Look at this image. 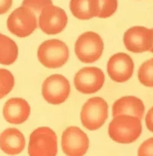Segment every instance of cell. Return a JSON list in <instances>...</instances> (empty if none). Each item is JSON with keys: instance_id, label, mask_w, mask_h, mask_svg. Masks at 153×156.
<instances>
[{"instance_id": "1", "label": "cell", "mask_w": 153, "mask_h": 156, "mask_svg": "<svg viewBox=\"0 0 153 156\" xmlns=\"http://www.w3.org/2000/svg\"><path fill=\"white\" fill-rule=\"evenodd\" d=\"M142 129L140 119L132 115H120L113 117L109 125L108 133L114 142L130 144L137 140Z\"/></svg>"}, {"instance_id": "2", "label": "cell", "mask_w": 153, "mask_h": 156, "mask_svg": "<svg viewBox=\"0 0 153 156\" xmlns=\"http://www.w3.org/2000/svg\"><path fill=\"white\" fill-rule=\"evenodd\" d=\"M28 152L29 156H56L58 138L49 127H39L31 133Z\"/></svg>"}, {"instance_id": "3", "label": "cell", "mask_w": 153, "mask_h": 156, "mask_svg": "<svg viewBox=\"0 0 153 156\" xmlns=\"http://www.w3.org/2000/svg\"><path fill=\"white\" fill-rule=\"evenodd\" d=\"M37 58L43 66L48 68H59L66 64L69 58L67 44L58 39L44 41L37 49Z\"/></svg>"}, {"instance_id": "4", "label": "cell", "mask_w": 153, "mask_h": 156, "mask_svg": "<svg viewBox=\"0 0 153 156\" xmlns=\"http://www.w3.org/2000/svg\"><path fill=\"white\" fill-rule=\"evenodd\" d=\"M103 41L101 37L94 31L80 34L74 46L76 56L81 62L91 64L97 61L103 51Z\"/></svg>"}, {"instance_id": "5", "label": "cell", "mask_w": 153, "mask_h": 156, "mask_svg": "<svg viewBox=\"0 0 153 156\" xmlns=\"http://www.w3.org/2000/svg\"><path fill=\"white\" fill-rule=\"evenodd\" d=\"M108 118V104L101 97H92L84 104L80 120L84 126L91 131L100 129Z\"/></svg>"}, {"instance_id": "6", "label": "cell", "mask_w": 153, "mask_h": 156, "mask_svg": "<svg viewBox=\"0 0 153 156\" xmlns=\"http://www.w3.org/2000/svg\"><path fill=\"white\" fill-rule=\"evenodd\" d=\"M36 15L29 9L20 6L15 9L7 19V28L12 34L25 37L37 28Z\"/></svg>"}, {"instance_id": "7", "label": "cell", "mask_w": 153, "mask_h": 156, "mask_svg": "<svg viewBox=\"0 0 153 156\" xmlns=\"http://www.w3.org/2000/svg\"><path fill=\"white\" fill-rule=\"evenodd\" d=\"M42 95L48 103L61 104L68 98L70 85L67 78L61 74H53L46 78L42 84Z\"/></svg>"}, {"instance_id": "8", "label": "cell", "mask_w": 153, "mask_h": 156, "mask_svg": "<svg viewBox=\"0 0 153 156\" xmlns=\"http://www.w3.org/2000/svg\"><path fill=\"white\" fill-rule=\"evenodd\" d=\"M89 145V138L79 127L70 126L63 132L61 147L67 156H84Z\"/></svg>"}, {"instance_id": "9", "label": "cell", "mask_w": 153, "mask_h": 156, "mask_svg": "<svg viewBox=\"0 0 153 156\" xmlns=\"http://www.w3.org/2000/svg\"><path fill=\"white\" fill-rule=\"evenodd\" d=\"M104 82V73L101 69L95 67L80 69L73 80L76 89L84 94H95L103 87Z\"/></svg>"}, {"instance_id": "10", "label": "cell", "mask_w": 153, "mask_h": 156, "mask_svg": "<svg viewBox=\"0 0 153 156\" xmlns=\"http://www.w3.org/2000/svg\"><path fill=\"white\" fill-rule=\"evenodd\" d=\"M41 31L47 34H57L65 28L67 16L64 9L55 5H48L41 10L38 19Z\"/></svg>"}, {"instance_id": "11", "label": "cell", "mask_w": 153, "mask_h": 156, "mask_svg": "<svg viewBox=\"0 0 153 156\" xmlns=\"http://www.w3.org/2000/svg\"><path fill=\"white\" fill-rule=\"evenodd\" d=\"M123 42L126 48L133 53L149 51L153 43L152 31L145 27H132L124 34Z\"/></svg>"}, {"instance_id": "12", "label": "cell", "mask_w": 153, "mask_h": 156, "mask_svg": "<svg viewBox=\"0 0 153 156\" xmlns=\"http://www.w3.org/2000/svg\"><path fill=\"white\" fill-rule=\"evenodd\" d=\"M134 62L129 55L117 53L112 55L107 63V73L110 79L116 83H124L132 77Z\"/></svg>"}, {"instance_id": "13", "label": "cell", "mask_w": 153, "mask_h": 156, "mask_svg": "<svg viewBox=\"0 0 153 156\" xmlns=\"http://www.w3.org/2000/svg\"><path fill=\"white\" fill-rule=\"evenodd\" d=\"M31 107L22 98H11L3 106V116L11 124L19 125L25 122L30 115Z\"/></svg>"}, {"instance_id": "14", "label": "cell", "mask_w": 153, "mask_h": 156, "mask_svg": "<svg viewBox=\"0 0 153 156\" xmlns=\"http://www.w3.org/2000/svg\"><path fill=\"white\" fill-rule=\"evenodd\" d=\"M112 116L120 115H132L141 120L145 112V106L139 98L133 96L123 97L112 105Z\"/></svg>"}, {"instance_id": "15", "label": "cell", "mask_w": 153, "mask_h": 156, "mask_svg": "<svg viewBox=\"0 0 153 156\" xmlns=\"http://www.w3.org/2000/svg\"><path fill=\"white\" fill-rule=\"evenodd\" d=\"M25 147V136L18 129H6L0 135V148L5 154L9 155L20 154Z\"/></svg>"}, {"instance_id": "16", "label": "cell", "mask_w": 153, "mask_h": 156, "mask_svg": "<svg viewBox=\"0 0 153 156\" xmlns=\"http://www.w3.org/2000/svg\"><path fill=\"white\" fill-rule=\"evenodd\" d=\"M70 9L76 19L89 20L98 16L99 0H70Z\"/></svg>"}, {"instance_id": "17", "label": "cell", "mask_w": 153, "mask_h": 156, "mask_svg": "<svg viewBox=\"0 0 153 156\" xmlns=\"http://www.w3.org/2000/svg\"><path fill=\"white\" fill-rule=\"evenodd\" d=\"M19 48L16 43L8 36L0 33V64L11 65L16 61Z\"/></svg>"}, {"instance_id": "18", "label": "cell", "mask_w": 153, "mask_h": 156, "mask_svg": "<svg viewBox=\"0 0 153 156\" xmlns=\"http://www.w3.org/2000/svg\"><path fill=\"white\" fill-rule=\"evenodd\" d=\"M138 78L142 85L153 87V58L148 60L140 66L138 71Z\"/></svg>"}, {"instance_id": "19", "label": "cell", "mask_w": 153, "mask_h": 156, "mask_svg": "<svg viewBox=\"0 0 153 156\" xmlns=\"http://www.w3.org/2000/svg\"><path fill=\"white\" fill-rule=\"evenodd\" d=\"M15 85L12 73L6 69H0V99L8 95Z\"/></svg>"}, {"instance_id": "20", "label": "cell", "mask_w": 153, "mask_h": 156, "mask_svg": "<svg viewBox=\"0 0 153 156\" xmlns=\"http://www.w3.org/2000/svg\"><path fill=\"white\" fill-rule=\"evenodd\" d=\"M100 12L97 17L106 19L116 12L118 6L117 0H99Z\"/></svg>"}, {"instance_id": "21", "label": "cell", "mask_w": 153, "mask_h": 156, "mask_svg": "<svg viewBox=\"0 0 153 156\" xmlns=\"http://www.w3.org/2000/svg\"><path fill=\"white\" fill-rule=\"evenodd\" d=\"M52 5V0H23L22 6L29 9L36 15L41 13L44 8Z\"/></svg>"}, {"instance_id": "22", "label": "cell", "mask_w": 153, "mask_h": 156, "mask_svg": "<svg viewBox=\"0 0 153 156\" xmlns=\"http://www.w3.org/2000/svg\"><path fill=\"white\" fill-rule=\"evenodd\" d=\"M138 156H153V138L142 142L138 150Z\"/></svg>"}, {"instance_id": "23", "label": "cell", "mask_w": 153, "mask_h": 156, "mask_svg": "<svg viewBox=\"0 0 153 156\" xmlns=\"http://www.w3.org/2000/svg\"><path fill=\"white\" fill-rule=\"evenodd\" d=\"M12 5V0H0V15L6 13Z\"/></svg>"}, {"instance_id": "24", "label": "cell", "mask_w": 153, "mask_h": 156, "mask_svg": "<svg viewBox=\"0 0 153 156\" xmlns=\"http://www.w3.org/2000/svg\"><path fill=\"white\" fill-rule=\"evenodd\" d=\"M145 124L148 129L153 133V106L147 112L145 116Z\"/></svg>"}, {"instance_id": "25", "label": "cell", "mask_w": 153, "mask_h": 156, "mask_svg": "<svg viewBox=\"0 0 153 156\" xmlns=\"http://www.w3.org/2000/svg\"><path fill=\"white\" fill-rule=\"evenodd\" d=\"M151 31H152V34H153V29H151ZM149 51L151 52V53H153V43H152V45H151V48H150Z\"/></svg>"}]
</instances>
